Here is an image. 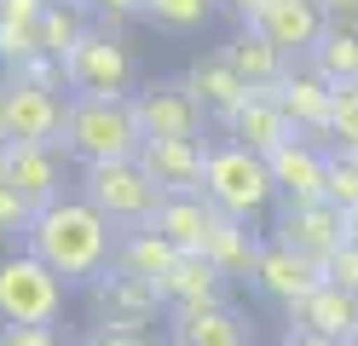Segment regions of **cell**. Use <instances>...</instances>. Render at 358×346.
<instances>
[{"label": "cell", "mask_w": 358, "mask_h": 346, "mask_svg": "<svg viewBox=\"0 0 358 346\" xmlns=\"http://www.w3.org/2000/svg\"><path fill=\"white\" fill-rule=\"evenodd\" d=\"M318 283H324V271L312 266V260H301V254H289V248L272 243V237H266L260 260H255V271H249V289H255L260 300H272V306H283V312H295Z\"/></svg>", "instance_id": "14"}, {"label": "cell", "mask_w": 358, "mask_h": 346, "mask_svg": "<svg viewBox=\"0 0 358 346\" xmlns=\"http://www.w3.org/2000/svg\"><path fill=\"white\" fill-rule=\"evenodd\" d=\"M347 243L358 248V214H347Z\"/></svg>", "instance_id": "40"}, {"label": "cell", "mask_w": 358, "mask_h": 346, "mask_svg": "<svg viewBox=\"0 0 358 346\" xmlns=\"http://www.w3.org/2000/svg\"><path fill=\"white\" fill-rule=\"evenodd\" d=\"M139 168L162 196H203V168H208V138H145Z\"/></svg>", "instance_id": "12"}, {"label": "cell", "mask_w": 358, "mask_h": 346, "mask_svg": "<svg viewBox=\"0 0 358 346\" xmlns=\"http://www.w3.org/2000/svg\"><path fill=\"white\" fill-rule=\"evenodd\" d=\"M324 202H329V208H341V214H358V156H341V150H329Z\"/></svg>", "instance_id": "31"}, {"label": "cell", "mask_w": 358, "mask_h": 346, "mask_svg": "<svg viewBox=\"0 0 358 346\" xmlns=\"http://www.w3.org/2000/svg\"><path fill=\"white\" fill-rule=\"evenodd\" d=\"M278 185V202H324V173H329V150L312 138H289L278 156H266Z\"/></svg>", "instance_id": "17"}, {"label": "cell", "mask_w": 358, "mask_h": 346, "mask_svg": "<svg viewBox=\"0 0 358 346\" xmlns=\"http://www.w3.org/2000/svg\"><path fill=\"white\" fill-rule=\"evenodd\" d=\"M145 145L139 122H133L127 99H70L64 115V156L81 161V168H104V161H133Z\"/></svg>", "instance_id": "2"}, {"label": "cell", "mask_w": 358, "mask_h": 346, "mask_svg": "<svg viewBox=\"0 0 358 346\" xmlns=\"http://www.w3.org/2000/svg\"><path fill=\"white\" fill-rule=\"evenodd\" d=\"M220 58H226V64L237 69V81L255 87V92H272V87L289 75V58L278 52L272 41H260L255 29H237L226 46H220Z\"/></svg>", "instance_id": "24"}, {"label": "cell", "mask_w": 358, "mask_h": 346, "mask_svg": "<svg viewBox=\"0 0 358 346\" xmlns=\"http://www.w3.org/2000/svg\"><path fill=\"white\" fill-rule=\"evenodd\" d=\"M87 29H93V17H87L76 0H52L47 17H41V52L47 58H70Z\"/></svg>", "instance_id": "27"}, {"label": "cell", "mask_w": 358, "mask_h": 346, "mask_svg": "<svg viewBox=\"0 0 358 346\" xmlns=\"http://www.w3.org/2000/svg\"><path fill=\"white\" fill-rule=\"evenodd\" d=\"M0 75L17 81V87H35V92H58V99H70V75H64V58H47V52H35V58H24V64H6Z\"/></svg>", "instance_id": "30"}, {"label": "cell", "mask_w": 358, "mask_h": 346, "mask_svg": "<svg viewBox=\"0 0 358 346\" xmlns=\"http://www.w3.org/2000/svg\"><path fill=\"white\" fill-rule=\"evenodd\" d=\"M133 122L145 138H203L208 133V110L191 99L185 81H150L133 92Z\"/></svg>", "instance_id": "10"}, {"label": "cell", "mask_w": 358, "mask_h": 346, "mask_svg": "<svg viewBox=\"0 0 358 346\" xmlns=\"http://www.w3.org/2000/svg\"><path fill=\"white\" fill-rule=\"evenodd\" d=\"M352 346H358V340H352Z\"/></svg>", "instance_id": "43"}, {"label": "cell", "mask_w": 358, "mask_h": 346, "mask_svg": "<svg viewBox=\"0 0 358 346\" xmlns=\"http://www.w3.org/2000/svg\"><path fill=\"white\" fill-rule=\"evenodd\" d=\"M272 104L283 110V122L295 127V138L324 145V127H329V81H324L312 64H289V75L272 87ZM324 150H329V145H324Z\"/></svg>", "instance_id": "15"}, {"label": "cell", "mask_w": 358, "mask_h": 346, "mask_svg": "<svg viewBox=\"0 0 358 346\" xmlns=\"http://www.w3.org/2000/svg\"><path fill=\"white\" fill-rule=\"evenodd\" d=\"M214 12H220L214 0H145V17L156 23V29H168V35H196V29H208Z\"/></svg>", "instance_id": "28"}, {"label": "cell", "mask_w": 358, "mask_h": 346, "mask_svg": "<svg viewBox=\"0 0 358 346\" xmlns=\"http://www.w3.org/2000/svg\"><path fill=\"white\" fill-rule=\"evenodd\" d=\"M29 219H35V214H29V208L6 191V185H0V243L24 248V231H29Z\"/></svg>", "instance_id": "34"}, {"label": "cell", "mask_w": 358, "mask_h": 346, "mask_svg": "<svg viewBox=\"0 0 358 346\" xmlns=\"http://www.w3.org/2000/svg\"><path fill=\"white\" fill-rule=\"evenodd\" d=\"M226 277H220L203 254H179V260L168 266V277L156 283V294H162L168 312H191V306H226Z\"/></svg>", "instance_id": "19"}, {"label": "cell", "mask_w": 358, "mask_h": 346, "mask_svg": "<svg viewBox=\"0 0 358 346\" xmlns=\"http://www.w3.org/2000/svg\"><path fill=\"white\" fill-rule=\"evenodd\" d=\"M329 87H352L358 81V23H324L318 46L306 58Z\"/></svg>", "instance_id": "26"}, {"label": "cell", "mask_w": 358, "mask_h": 346, "mask_svg": "<svg viewBox=\"0 0 358 346\" xmlns=\"http://www.w3.org/2000/svg\"><path fill=\"white\" fill-rule=\"evenodd\" d=\"M81 202H93L116 231H133V225H150V219H156V208H162V191L145 179L139 156H133V161L81 168Z\"/></svg>", "instance_id": "6"}, {"label": "cell", "mask_w": 358, "mask_h": 346, "mask_svg": "<svg viewBox=\"0 0 358 346\" xmlns=\"http://www.w3.org/2000/svg\"><path fill=\"white\" fill-rule=\"evenodd\" d=\"M203 202L214 208V214H226V219H249V225H255L266 208H278V185H272V168H266V156L231 145V138L208 145Z\"/></svg>", "instance_id": "3"}, {"label": "cell", "mask_w": 358, "mask_h": 346, "mask_svg": "<svg viewBox=\"0 0 358 346\" xmlns=\"http://www.w3.org/2000/svg\"><path fill=\"white\" fill-rule=\"evenodd\" d=\"M278 346H341V340H324V335H312V329H295V323H289V329L278 335Z\"/></svg>", "instance_id": "38"}, {"label": "cell", "mask_w": 358, "mask_h": 346, "mask_svg": "<svg viewBox=\"0 0 358 346\" xmlns=\"http://www.w3.org/2000/svg\"><path fill=\"white\" fill-rule=\"evenodd\" d=\"M76 346H156L150 335H116V329H87Z\"/></svg>", "instance_id": "36"}, {"label": "cell", "mask_w": 358, "mask_h": 346, "mask_svg": "<svg viewBox=\"0 0 358 346\" xmlns=\"http://www.w3.org/2000/svg\"><path fill=\"white\" fill-rule=\"evenodd\" d=\"M324 145L358 156V81L352 87H329V127H324Z\"/></svg>", "instance_id": "29"}, {"label": "cell", "mask_w": 358, "mask_h": 346, "mask_svg": "<svg viewBox=\"0 0 358 346\" xmlns=\"http://www.w3.org/2000/svg\"><path fill=\"white\" fill-rule=\"evenodd\" d=\"M272 243H283L289 254H301V260H312L324 271V260L347 243V214L329 202H278Z\"/></svg>", "instance_id": "9"}, {"label": "cell", "mask_w": 358, "mask_h": 346, "mask_svg": "<svg viewBox=\"0 0 358 346\" xmlns=\"http://www.w3.org/2000/svg\"><path fill=\"white\" fill-rule=\"evenodd\" d=\"M64 156L58 145H12L6 161H0V185L29 208V214H41V208H52L58 196H70L64 191Z\"/></svg>", "instance_id": "11"}, {"label": "cell", "mask_w": 358, "mask_h": 346, "mask_svg": "<svg viewBox=\"0 0 358 346\" xmlns=\"http://www.w3.org/2000/svg\"><path fill=\"white\" fill-rule=\"evenodd\" d=\"M324 283L358 300V248H352V243H341V248H335L329 260H324Z\"/></svg>", "instance_id": "33"}, {"label": "cell", "mask_w": 358, "mask_h": 346, "mask_svg": "<svg viewBox=\"0 0 358 346\" xmlns=\"http://www.w3.org/2000/svg\"><path fill=\"white\" fill-rule=\"evenodd\" d=\"M168 346H255V329L231 300L191 306V312H168Z\"/></svg>", "instance_id": "16"}, {"label": "cell", "mask_w": 358, "mask_h": 346, "mask_svg": "<svg viewBox=\"0 0 358 346\" xmlns=\"http://www.w3.org/2000/svg\"><path fill=\"white\" fill-rule=\"evenodd\" d=\"M87 300H93V329H116V335H150V323L168 317L156 283H139L116 266L99 283H87Z\"/></svg>", "instance_id": "7"}, {"label": "cell", "mask_w": 358, "mask_h": 346, "mask_svg": "<svg viewBox=\"0 0 358 346\" xmlns=\"http://www.w3.org/2000/svg\"><path fill=\"white\" fill-rule=\"evenodd\" d=\"M64 115H70V99L0 75V138L6 145H64Z\"/></svg>", "instance_id": "8"}, {"label": "cell", "mask_w": 358, "mask_h": 346, "mask_svg": "<svg viewBox=\"0 0 358 346\" xmlns=\"http://www.w3.org/2000/svg\"><path fill=\"white\" fill-rule=\"evenodd\" d=\"M24 248L64 283H99L116 254V225H110L93 202L58 196L52 208H41L24 231Z\"/></svg>", "instance_id": "1"}, {"label": "cell", "mask_w": 358, "mask_h": 346, "mask_svg": "<svg viewBox=\"0 0 358 346\" xmlns=\"http://www.w3.org/2000/svg\"><path fill=\"white\" fill-rule=\"evenodd\" d=\"M173 260H179V248L162 237V231H150V225L116 231V254H110V266L127 271V277H139V283H162Z\"/></svg>", "instance_id": "23"}, {"label": "cell", "mask_w": 358, "mask_h": 346, "mask_svg": "<svg viewBox=\"0 0 358 346\" xmlns=\"http://www.w3.org/2000/svg\"><path fill=\"white\" fill-rule=\"evenodd\" d=\"M150 231H162V237H168L179 254H203L208 231H214V208H208L203 196H162Z\"/></svg>", "instance_id": "25"}, {"label": "cell", "mask_w": 358, "mask_h": 346, "mask_svg": "<svg viewBox=\"0 0 358 346\" xmlns=\"http://www.w3.org/2000/svg\"><path fill=\"white\" fill-rule=\"evenodd\" d=\"M243 29L272 41L289 64H306L312 46H318V35H324V12L312 6V0H266L255 17H243Z\"/></svg>", "instance_id": "13"}, {"label": "cell", "mask_w": 358, "mask_h": 346, "mask_svg": "<svg viewBox=\"0 0 358 346\" xmlns=\"http://www.w3.org/2000/svg\"><path fill=\"white\" fill-rule=\"evenodd\" d=\"M289 323H295V329L324 335V340L352 346V340H358V300H352V294H341V289H329V283H318V289H312L295 312H289Z\"/></svg>", "instance_id": "22"}, {"label": "cell", "mask_w": 358, "mask_h": 346, "mask_svg": "<svg viewBox=\"0 0 358 346\" xmlns=\"http://www.w3.org/2000/svg\"><path fill=\"white\" fill-rule=\"evenodd\" d=\"M64 294H70V283L52 277L29 248H6L0 254V323L52 329V323L64 317Z\"/></svg>", "instance_id": "4"}, {"label": "cell", "mask_w": 358, "mask_h": 346, "mask_svg": "<svg viewBox=\"0 0 358 346\" xmlns=\"http://www.w3.org/2000/svg\"><path fill=\"white\" fill-rule=\"evenodd\" d=\"M260 248L266 237L249 225V219H226V214H214V231H208V243H203V260L226 277V283H249V271L260 260Z\"/></svg>", "instance_id": "20"}, {"label": "cell", "mask_w": 358, "mask_h": 346, "mask_svg": "<svg viewBox=\"0 0 358 346\" xmlns=\"http://www.w3.org/2000/svg\"><path fill=\"white\" fill-rule=\"evenodd\" d=\"M220 127H226L231 145L255 150V156H278L289 138H295V127H289V122H283V110L272 104V92H249V99H243Z\"/></svg>", "instance_id": "18"}, {"label": "cell", "mask_w": 358, "mask_h": 346, "mask_svg": "<svg viewBox=\"0 0 358 346\" xmlns=\"http://www.w3.org/2000/svg\"><path fill=\"white\" fill-rule=\"evenodd\" d=\"M0 346H70L58 329H17V323H0Z\"/></svg>", "instance_id": "35"}, {"label": "cell", "mask_w": 358, "mask_h": 346, "mask_svg": "<svg viewBox=\"0 0 358 346\" xmlns=\"http://www.w3.org/2000/svg\"><path fill=\"white\" fill-rule=\"evenodd\" d=\"M64 75H70V99H133L139 58L122 29H87L81 46L64 58Z\"/></svg>", "instance_id": "5"}, {"label": "cell", "mask_w": 358, "mask_h": 346, "mask_svg": "<svg viewBox=\"0 0 358 346\" xmlns=\"http://www.w3.org/2000/svg\"><path fill=\"white\" fill-rule=\"evenodd\" d=\"M93 17V29H122L127 17H145V0H76Z\"/></svg>", "instance_id": "32"}, {"label": "cell", "mask_w": 358, "mask_h": 346, "mask_svg": "<svg viewBox=\"0 0 358 346\" xmlns=\"http://www.w3.org/2000/svg\"><path fill=\"white\" fill-rule=\"evenodd\" d=\"M179 81H185V87H191V99L208 110V122H226V115H231V110H237V104L255 92V87H243V81H237V69H231L226 58H220V52L191 58V69H185Z\"/></svg>", "instance_id": "21"}, {"label": "cell", "mask_w": 358, "mask_h": 346, "mask_svg": "<svg viewBox=\"0 0 358 346\" xmlns=\"http://www.w3.org/2000/svg\"><path fill=\"white\" fill-rule=\"evenodd\" d=\"M324 12V23H358V0H312Z\"/></svg>", "instance_id": "37"}, {"label": "cell", "mask_w": 358, "mask_h": 346, "mask_svg": "<svg viewBox=\"0 0 358 346\" xmlns=\"http://www.w3.org/2000/svg\"><path fill=\"white\" fill-rule=\"evenodd\" d=\"M214 6H220V12H237V17H255L266 0H214Z\"/></svg>", "instance_id": "39"}, {"label": "cell", "mask_w": 358, "mask_h": 346, "mask_svg": "<svg viewBox=\"0 0 358 346\" xmlns=\"http://www.w3.org/2000/svg\"><path fill=\"white\" fill-rule=\"evenodd\" d=\"M0 6H6V0H0Z\"/></svg>", "instance_id": "42"}, {"label": "cell", "mask_w": 358, "mask_h": 346, "mask_svg": "<svg viewBox=\"0 0 358 346\" xmlns=\"http://www.w3.org/2000/svg\"><path fill=\"white\" fill-rule=\"evenodd\" d=\"M6 150H12V145H6V138H0V161H6Z\"/></svg>", "instance_id": "41"}]
</instances>
